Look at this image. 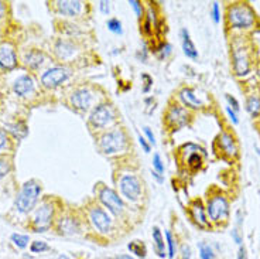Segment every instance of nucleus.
I'll list each match as a JSON object with an SVG mask.
<instances>
[{"mask_svg":"<svg viewBox=\"0 0 260 259\" xmlns=\"http://www.w3.org/2000/svg\"><path fill=\"white\" fill-rule=\"evenodd\" d=\"M40 193H41V187L39 186V183H36L34 180L27 181L17 196V200H16V207L20 213L31 211L36 206V203H37V200H39Z\"/></svg>","mask_w":260,"mask_h":259,"instance_id":"obj_2","label":"nucleus"},{"mask_svg":"<svg viewBox=\"0 0 260 259\" xmlns=\"http://www.w3.org/2000/svg\"><path fill=\"white\" fill-rule=\"evenodd\" d=\"M70 75V71L62 67H54L51 70H48L43 74L41 77V82L44 84L47 88H55V86L61 85Z\"/></svg>","mask_w":260,"mask_h":259,"instance_id":"obj_6","label":"nucleus"},{"mask_svg":"<svg viewBox=\"0 0 260 259\" xmlns=\"http://www.w3.org/2000/svg\"><path fill=\"white\" fill-rule=\"evenodd\" d=\"M7 131L9 132H12L16 136V138H26L27 132H28V129L24 123H13V125H7Z\"/></svg>","mask_w":260,"mask_h":259,"instance_id":"obj_26","label":"nucleus"},{"mask_svg":"<svg viewBox=\"0 0 260 259\" xmlns=\"http://www.w3.org/2000/svg\"><path fill=\"white\" fill-rule=\"evenodd\" d=\"M191 215L194 221L200 226L208 225V219H207V211L204 210V207L200 201H195L194 204L191 206Z\"/></svg>","mask_w":260,"mask_h":259,"instance_id":"obj_18","label":"nucleus"},{"mask_svg":"<svg viewBox=\"0 0 260 259\" xmlns=\"http://www.w3.org/2000/svg\"><path fill=\"white\" fill-rule=\"evenodd\" d=\"M226 113H228V116H229V119L232 120V123H234V125H238V123H239V118H238V113L235 112L232 108L226 107Z\"/></svg>","mask_w":260,"mask_h":259,"instance_id":"obj_38","label":"nucleus"},{"mask_svg":"<svg viewBox=\"0 0 260 259\" xmlns=\"http://www.w3.org/2000/svg\"><path fill=\"white\" fill-rule=\"evenodd\" d=\"M108 28L113 31V33L120 34L122 33V23L117 20V19H111V20L108 21Z\"/></svg>","mask_w":260,"mask_h":259,"instance_id":"obj_32","label":"nucleus"},{"mask_svg":"<svg viewBox=\"0 0 260 259\" xmlns=\"http://www.w3.org/2000/svg\"><path fill=\"white\" fill-rule=\"evenodd\" d=\"M30 249H31L32 253H41L47 251V249H50V248H48V245L44 241H34L31 246H30Z\"/></svg>","mask_w":260,"mask_h":259,"instance_id":"obj_31","label":"nucleus"},{"mask_svg":"<svg viewBox=\"0 0 260 259\" xmlns=\"http://www.w3.org/2000/svg\"><path fill=\"white\" fill-rule=\"evenodd\" d=\"M5 12H6V7H5V5H3V3L0 2V19H2L3 16H5Z\"/></svg>","mask_w":260,"mask_h":259,"instance_id":"obj_47","label":"nucleus"},{"mask_svg":"<svg viewBox=\"0 0 260 259\" xmlns=\"http://www.w3.org/2000/svg\"><path fill=\"white\" fill-rule=\"evenodd\" d=\"M153 241H154L156 253L160 258H164L166 256V244H164V238H162L161 231L157 226L153 228Z\"/></svg>","mask_w":260,"mask_h":259,"instance_id":"obj_21","label":"nucleus"},{"mask_svg":"<svg viewBox=\"0 0 260 259\" xmlns=\"http://www.w3.org/2000/svg\"><path fill=\"white\" fill-rule=\"evenodd\" d=\"M200 258L201 259H216V255H215L212 246L207 244V242H201L200 245Z\"/></svg>","mask_w":260,"mask_h":259,"instance_id":"obj_27","label":"nucleus"},{"mask_svg":"<svg viewBox=\"0 0 260 259\" xmlns=\"http://www.w3.org/2000/svg\"><path fill=\"white\" fill-rule=\"evenodd\" d=\"M127 248L130 249V252L136 253L139 258H144V256H146V248H144V245H142L140 242H137V241L130 242L129 245H127Z\"/></svg>","mask_w":260,"mask_h":259,"instance_id":"obj_28","label":"nucleus"},{"mask_svg":"<svg viewBox=\"0 0 260 259\" xmlns=\"http://www.w3.org/2000/svg\"><path fill=\"white\" fill-rule=\"evenodd\" d=\"M9 172H10V165L7 163L6 160L0 159V179H3Z\"/></svg>","mask_w":260,"mask_h":259,"instance_id":"obj_36","label":"nucleus"},{"mask_svg":"<svg viewBox=\"0 0 260 259\" xmlns=\"http://www.w3.org/2000/svg\"><path fill=\"white\" fill-rule=\"evenodd\" d=\"M219 147H221V150L226 156L229 157H236L238 156V146H236V142H235V138L231 135V133L223 132L221 133V136H219Z\"/></svg>","mask_w":260,"mask_h":259,"instance_id":"obj_13","label":"nucleus"},{"mask_svg":"<svg viewBox=\"0 0 260 259\" xmlns=\"http://www.w3.org/2000/svg\"><path fill=\"white\" fill-rule=\"evenodd\" d=\"M120 190L126 199L136 201L140 197L142 186H140V181L135 176H124L120 180Z\"/></svg>","mask_w":260,"mask_h":259,"instance_id":"obj_8","label":"nucleus"},{"mask_svg":"<svg viewBox=\"0 0 260 259\" xmlns=\"http://www.w3.org/2000/svg\"><path fill=\"white\" fill-rule=\"evenodd\" d=\"M153 176H154V177H156V179L158 180L160 183H161L162 180H164V179H162V177H161V176H160V174H158V173H157V172H153Z\"/></svg>","mask_w":260,"mask_h":259,"instance_id":"obj_48","label":"nucleus"},{"mask_svg":"<svg viewBox=\"0 0 260 259\" xmlns=\"http://www.w3.org/2000/svg\"><path fill=\"white\" fill-rule=\"evenodd\" d=\"M246 109L253 118L259 116L260 113V98L256 95H250L246 101Z\"/></svg>","mask_w":260,"mask_h":259,"instance_id":"obj_24","label":"nucleus"},{"mask_svg":"<svg viewBox=\"0 0 260 259\" xmlns=\"http://www.w3.org/2000/svg\"><path fill=\"white\" fill-rule=\"evenodd\" d=\"M6 143H7L6 133L3 132V131H0V149H3V147L6 146Z\"/></svg>","mask_w":260,"mask_h":259,"instance_id":"obj_45","label":"nucleus"},{"mask_svg":"<svg viewBox=\"0 0 260 259\" xmlns=\"http://www.w3.org/2000/svg\"><path fill=\"white\" fill-rule=\"evenodd\" d=\"M72 105L78 109H88L92 102V95L88 89H78L72 93L71 96Z\"/></svg>","mask_w":260,"mask_h":259,"instance_id":"obj_15","label":"nucleus"},{"mask_svg":"<svg viewBox=\"0 0 260 259\" xmlns=\"http://www.w3.org/2000/svg\"><path fill=\"white\" fill-rule=\"evenodd\" d=\"M153 167L156 169V172L158 173V174L164 173V165H162L161 157H160V154H157V153L153 156Z\"/></svg>","mask_w":260,"mask_h":259,"instance_id":"obj_33","label":"nucleus"},{"mask_svg":"<svg viewBox=\"0 0 260 259\" xmlns=\"http://www.w3.org/2000/svg\"><path fill=\"white\" fill-rule=\"evenodd\" d=\"M59 12L65 16H77L82 9L81 2H71V0H65V2H58Z\"/></svg>","mask_w":260,"mask_h":259,"instance_id":"obj_19","label":"nucleus"},{"mask_svg":"<svg viewBox=\"0 0 260 259\" xmlns=\"http://www.w3.org/2000/svg\"><path fill=\"white\" fill-rule=\"evenodd\" d=\"M12 241L16 246L19 248H26L28 245V237L27 235H21V234H13L12 235Z\"/></svg>","mask_w":260,"mask_h":259,"instance_id":"obj_29","label":"nucleus"},{"mask_svg":"<svg viewBox=\"0 0 260 259\" xmlns=\"http://www.w3.org/2000/svg\"><path fill=\"white\" fill-rule=\"evenodd\" d=\"M182 34V50H184V54L191 58V60H197L198 58V51H197V48H195L194 43L191 40V37H189V33L187 31V28H184L181 31Z\"/></svg>","mask_w":260,"mask_h":259,"instance_id":"obj_17","label":"nucleus"},{"mask_svg":"<svg viewBox=\"0 0 260 259\" xmlns=\"http://www.w3.org/2000/svg\"><path fill=\"white\" fill-rule=\"evenodd\" d=\"M212 19L215 23L221 21V10H219V5L218 3H212Z\"/></svg>","mask_w":260,"mask_h":259,"instance_id":"obj_37","label":"nucleus"},{"mask_svg":"<svg viewBox=\"0 0 260 259\" xmlns=\"http://www.w3.org/2000/svg\"><path fill=\"white\" fill-rule=\"evenodd\" d=\"M259 74H260V68H259Z\"/></svg>","mask_w":260,"mask_h":259,"instance_id":"obj_51","label":"nucleus"},{"mask_svg":"<svg viewBox=\"0 0 260 259\" xmlns=\"http://www.w3.org/2000/svg\"><path fill=\"white\" fill-rule=\"evenodd\" d=\"M181 100L182 102L189 108H194V109H198V108L202 107V102L198 100V96L195 95L194 91L192 89H188V88H185V89H182L181 91Z\"/></svg>","mask_w":260,"mask_h":259,"instance_id":"obj_20","label":"nucleus"},{"mask_svg":"<svg viewBox=\"0 0 260 259\" xmlns=\"http://www.w3.org/2000/svg\"><path fill=\"white\" fill-rule=\"evenodd\" d=\"M144 133H146V136H147V139H149L150 143H151V145H156V138H154L153 132L150 131V127H144Z\"/></svg>","mask_w":260,"mask_h":259,"instance_id":"obj_41","label":"nucleus"},{"mask_svg":"<svg viewBox=\"0 0 260 259\" xmlns=\"http://www.w3.org/2000/svg\"><path fill=\"white\" fill-rule=\"evenodd\" d=\"M89 217H91V222L93 224V226L96 228L99 233L106 234L111 231L112 221L111 218L108 217V214L105 213L102 208L99 207H93L89 213Z\"/></svg>","mask_w":260,"mask_h":259,"instance_id":"obj_10","label":"nucleus"},{"mask_svg":"<svg viewBox=\"0 0 260 259\" xmlns=\"http://www.w3.org/2000/svg\"><path fill=\"white\" fill-rule=\"evenodd\" d=\"M166 238H167V245H169V256L170 258H174V255H176L177 251V246H176V241L173 238V235L170 231L166 233Z\"/></svg>","mask_w":260,"mask_h":259,"instance_id":"obj_30","label":"nucleus"},{"mask_svg":"<svg viewBox=\"0 0 260 259\" xmlns=\"http://www.w3.org/2000/svg\"><path fill=\"white\" fill-rule=\"evenodd\" d=\"M181 256L182 259H189L191 258V249H189L188 245H182L181 248Z\"/></svg>","mask_w":260,"mask_h":259,"instance_id":"obj_42","label":"nucleus"},{"mask_svg":"<svg viewBox=\"0 0 260 259\" xmlns=\"http://www.w3.org/2000/svg\"><path fill=\"white\" fill-rule=\"evenodd\" d=\"M187 119H188V113L181 107H173L167 113V122L174 127H180L182 125H185Z\"/></svg>","mask_w":260,"mask_h":259,"instance_id":"obj_14","label":"nucleus"},{"mask_svg":"<svg viewBox=\"0 0 260 259\" xmlns=\"http://www.w3.org/2000/svg\"><path fill=\"white\" fill-rule=\"evenodd\" d=\"M58 259H70V258H68V256H67V255H59Z\"/></svg>","mask_w":260,"mask_h":259,"instance_id":"obj_50","label":"nucleus"},{"mask_svg":"<svg viewBox=\"0 0 260 259\" xmlns=\"http://www.w3.org/2000/svg\"><path fill=\"white\" fill-rule=\"evenodd\" d=\"M238 259H247V252L245 246L239 248V252H238Z\"/></svg>","mask_w":260,"mask_h":259,"instance_id":"obj_46","label":"nucleus"},{"mask_svg":"<svg viewBox=\"0 0 260 259\" xmlns=\"http://www.w3.org/2000/svg\"><path fill=\"white\" fill-rule=\"evenodd\" d=\"M228 21L232 28H249L254 23V12L245 3H236L228 10Z\"/></svg>","mask_w":260,"mask_h":259,"instance_id":"obj_1","label":"nucleus"},{"mask_svg":"<svg viewBox=\"0 0 260 259\" xmlns=\"http://www.w3.org/2000/svg\"><path fill=\"white\" fill-rule=\"evenodd\" d=\"M32 86H34V81H32L31 77L23 75V77H20L19 80L14 82V92L20 95V96H24L26 93L31 91Z\"/></svg>","mask_w":260,"mask_h":259,"instance_id":"obj_16","label":"nucleus"},{"mask_svg":"<svg viewBox=\"0 0 260 259\" xmlns=\"http://www.w3.org/2000/svg\"><path fill=\"white\" fill-rule=\"evenodd\" d=\"M99 145L105 154H115V153L124 150L127 142H126V136L122 131H112V132L105 133L101 138Z\"/></svg>","mask_w":260,"mask_h":259,"instance_id":"obj_3","label":"nucleus"},{"mask_svg":"<svg viewBox=\"0 0 260 259\" xmlns=\"http://www.w3.org/2000/svg\"><path fill=\"white\" fill-rule=\"evenodd\" d=\"M52 219V206L51 204H43L40 207L39 210L34 214V219H32V224L36 226L37 233H44L47 231L50 225H51Z\"/></svg>","mask_w":260,"mask_h":259,"instance_id":"obj_5","label":"nucleus"},{"mask_svg":"<svg viewBox=\"0 0 260 259\" xmlns=\"http://www.w3.org/2000/svg\"><path fill=\"white\" fill-rule=\"evenodd\" d=\"M207 214L212 222H219L223 218H226L229 214V203L226 197L222 194L211 197L207 206Z\"/></svg>","mask_w":260,"mask_h":259,"instance_id":"obj_4","label":"nucleus"},{"mask_svg":"<svg viewBox=\"0 0 260 259\" xmlns=\"http://www.w3.org/2000/svg\"><path fill=\"white\" fill-rule=\"evenodd\" d=\"M44 61V54L39 50H31L30 53L26 54V64L31 68H39Z\"/></svg>","mask_w":260,"mask_h":259,"instance_id":"obj_22","label":"nucleus"},{"mask_svg":"<svg viewBox=\"0 0 260 259\" xmlns=\"http://www.w3.org/2000/svg\"><path fill=\"white\" fill-rule=\"evenodd\" d=\"M226 101H228V107L232 108V109H234L236 113L239 112V109H241V105H239V102L236 101V98H234L232 95H226Z\"/></svg>","mask_w":260,"mask_h":259,"instance_id":"obj_34","label":"nucleus"},{"mask_svg":"<svg viewBox=\"0 0 260 259\" xmlns=\"http://www.w3.org/2000/svg\"><path fill=\"white\" fill-rule=\"evenodd\" d=\"M99 7H101V10H102V13L104 14H108L109 13V10H111L108 2H101V3H99Z\"/></svg>","mask_w":260,"mask_h":259,"instance_id":"obj_43","label":"nucleus"},{"mask_svg":"<svg viewBox=\"0 0 260 259\" xmlns=\"http://www.w3.org/2000/svg\"><path fill=\"white\" fill-rule=\"evenodd\" d=\"M117 259H133V258H132V256H129V255H120V256H119Z\"/></svg>","mask_w":260,"mask_h":259,"instance_id":"obj_49","label":"nucleus"},{"mask_svg":"<svg viewBox=\"0 0 260 259\" xmlns=\"http://www.w3.org/2000/svg\"><path fill=\"white\" fill-rule=\"evenodd\" d=\"M232 238L234 241L238 244V245H242V241H243V237H242L241 231H239V228H234V231H232Z\"/></svg>","mask_w":260,"mask_h":259,"instance_id":"obj_39","label":"nucleus"},{"mask_svg":"<svg viewBox=\"0 0 260 259\" xmlns=\"http://www.w3.org/2000/svg\"><path fill=\"white\" fill-rule=\"evenodd\" d=\"M112 120V111L108 105H99L93 109L89 116V122L92 126L104 127Z\"/></svg>","mask_w":260,"mask_h":259,"instance_id":"obj_11","label":"nucleus"},{"mask_svg":"<svg viewBox=\"0 0 260 259\" xmlns=\"http://www.w3.org/2000/svg\"><path fill=\"white\" fill-rule=\"evenodd\" d=\"M17 66V58L14 54V48L9 43L0 44V67L5 70H13Z\"/></svg>","mask_w":260,"mask_h":259,"instance_id":"obj_12","label":"nucleus"},{"mask_svg":"<svg viewBox=\"0 0 260 259\" xmlns=\"http://www.w3.org/2000/svg\"><path fill=\"white\" fill-rule=\"evenodd\" d=\"M232 61H234V70L236 75L243 77L250 71V62L246 50L242 47H235L232 51Z\"/></svg>","mask_w":260,"mask_h":259,"instance_id":"obj_7","label":"nucleus"},{"mask_svg":"<svg viewBox=\"0 0 260 259\" xmlns=\"http://www.w3.org/2000/svg\"><path fill=\"white\" fill-rule=\"evenodd\" d=\"M139 143L142 145V147H143V150L146 153L150 152V146L147 145V142H146V139L144 138H142V136H139Z\"/></svg>","mask_w":260,"mask_h":259,"instance_id":"obj_44","label":"nucleus"},{"mask_svg":"<svg viewBox=\"0 0 260 259\" xmlns=\"http://www.w3.org/2000/svg\"><path fill=\"white\" fill-rule=\"evenodd\" d=\"M130 5H132V7L135 9V12H136L137 17H142V14H143V9H142V5L139 3V2H136V0H132V2H129Z\"/></svg>","mask_w":260,"mask_h":259,"instance_id":"obj_40","label":"nucleus"},{"mask_svg":"<svg viewBox=\"0 0 260 259\" xmlns=\"http://www.w3.org/2000/svg\"><path fill=\"white\" fill-rule=\"evenodd\" d=\"M58 228L61 234H74L78 231V224L72 218H61Z\"/></svg>","mask_w":260,"mask_h":259,"instance_id":"obj_23","label":"nucleus"},{"mask_svg":"<svg viewBox=\"0 0 260 259\" xmlns=\"http://www.w3.org/2000/svg\"><path fill=\"white\" fill-rule=\"evenodd\" d=\"M99 197H101V201L104 203L105 206L109 208L111 213H113L115 215H119V214L122 213V210H123V203H122L120 197H119L112 188H108V187L102 188Z\"/></svg>","mask_w":260,"mask_h":259,"instance_id":"obj_9","label":"nucleus"},{"mask_svg":"<svg viewBox=\"0 0 260 259\" xmlns=\"http://www.w3.org/2000/svg\"><path fill=\"white\" fill-rule=\"evenodd\" d=\"M55 53L59 58H68L74 54V46L70 43H65V41H59L55 47Z\"/></svg>","mask_w":260,"mask_h":259,"instance_id":"obj_25","label":"nucleus"},{"mask_svg":"<svg viewBox=\"0 0 260 259\" xmlns=\"http://www.w3.org/2000/svg\"><path fill=\"white\" fill-rule=\"evenodd\" d=\"M188 165L192 167V169H198V167L201 166V157L198 156V153H195V154H192V156L189 157Z\"/></svg>","mask_w":260,"mask_h":259,"instance_id":"obj_35","label":"nucleus"}]
</instances>
